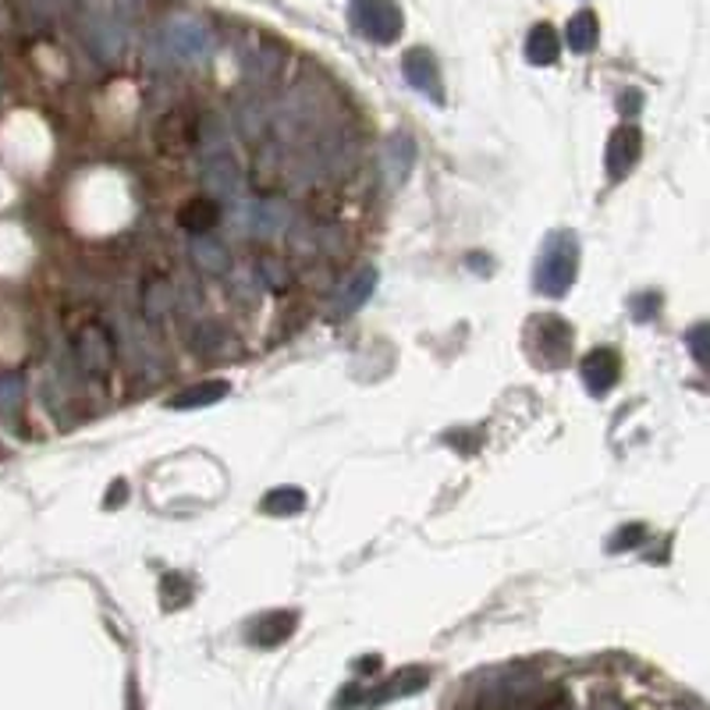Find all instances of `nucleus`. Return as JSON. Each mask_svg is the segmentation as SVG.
<instances>
[{"instance_id":"nucleus-1","label":"nucleus","mask_w":710,"mask_h":710,"mask_svg":"<svg viewBox=\"0 0 710 710\" xmlns=\"http://www.w3.org/2000/svg\"><path fill=\"white\" fill-rule=\"evenodd\" d=\"M217 50L213 28L196 14H167L146 39V64L156 71L206 64Z\"/></svg>"},{"instance_id":"nucleus-2","label":"nucleus","mask_w":710,"mask_h":710,"mask_svg":"<svg viewBox=\"0 0 710 710\" xmlns=\"http://www.w3.org/2000/svg\"><path fill=\"white\" fill-rule=\"evenodd\" d=\"M196 142H199V175H203L210 199H238L246 175H241V161L232 146L227 125L206 114L196 128Z\"/></svg>"},{"instance_id":"nucleus-3","label":"nucleus","mask_w":710,"mask_h":710,"mask_svg":"<svg viewBox=\"0 0 710 710\" xmlns=\"http://www.w3.org/2000/svg\"><path fill=\"white\" fill-rule=\"evenodd\" d=\"M579 274V241L572 232H551L544 249H540V260H536V292L540 295H551V298H561L568 288L576 284Z\"/></svg>"},{"instance_id":"nucleus-4","label":"nucleus","mask_w":710,"mask_h":710,"mask_svg":"<svg viewBox=\"0 0 710 710\" xmlns=\"http://www.w3.org/2000/svg\"><path fill=\"white\" fill-rule=\"evenodd\" d=\"M348 19L355 33L369 43H394L405 28L402 8L394 0H352Z\"/></svg>"},{"instance_id":"nucleus-5","label":"nucleus","mask_w":710,"mask_h":710,"mask_svg":"<svg viewBox=\"0 0 710 710\" xmlns=\"http://www.w3.org/2000/svg\"><path fill=\"white\" fill-rule=\"evenodd\" d=\"M82 39H85V47L93 50L96 61L114 64V61H118V57L125 54L128 19H121V14H114V11H85Z\"/></svg>"},{"instance_id":"nucleus-6","label":"nucleus","mask_w":710,"mask_h":710,"mask_svg":"<svg viewBox=\"0 0 710 710\" xmlns=\"http://www.w3.org/2000/svg\"><path fill=\"white\" fill-rule=\"evenodd\" d=\"M572 327H568L561 317H536L530 327V348L540 352V363L544 366H561L572 352Z\"/></svg>"},{"instance_id":"nucleus-7","label":"nucleus","mask_w":710,"mask_h":710,"mask_svg":"<svg viewBox=\"0 0 710 710\" xmlns=\"http://www.w3.org/2000/svg\"><path fill=\"white\" fill-rule=\"evenodd\" d=\"M75 359L85 374H107L114 366V338L104 323H85L75 334Z\"/></svg>"},{"instance_id":"nucleus-8","label":"nucleus","mask_w":710,"mask_h":710,"mask_svg":"<svg viewBox=\"0 0 710 710\" xmlns=\"http://www.w3.org/2000/svg\"><path fill=\"white\" fill-rule=\"evenodd\" d=\"M639 150H643V139H639V128L636 125H618L615 132L607 139V150H604V167H607V178L611 181H622L639 161Z\"/></svg>"},{"instance_id":"nucleus-9","label":"nucleus","mask_w":710,"mask_h":710,"mask_svg":"<svg viewBox=\"0 0 710 710\" xmlns=\"http://www.w3.org/2000/svg\"><path fill=\"white\" fill-rule=\"evenodd\" d=\"M241 224L252 238H277L288 232L292 224V210L281 203V199H256L241 213Z\"/></svg>"},{"instance_id":"nucleus-10","label":"nucleus","mask_w":710,"mask_h":710,"mask_svg":"<svg viewBox=\"0 0 710 710\" xmlns=\"http://www.w3.org/2000/svg\"><path fill=\"white\" fill-rule=\"evenodd\" d=\"M579 377H582V383H587V391H590L593 398L607 394V391L618 383V377H622V359H618V352L611 348V345L593 348L587 359H582Z\"/></svg>"},{"instance_id":"nucleus-11","label":"nucleus","mask_w":710,"mask_h":710,"mask_svg":"<svg viewBox=\"0 0 710 710\" xmlns=\"http://www.w3.org/2000/svg\"><path fill=\"white\" fill-rule=\"evenodd\" d=\"M402 71H405V79H409V85L416 93H423V96H430L434 104H440L445 99V82H440V68H437V57L430 54V50H409L405 57H402Z\"/></svg>"},{"instance_id":"nucleus-12","label":"nucleus","mask_w":710,"mask_h":710,"mask_svg":"<svg viewBox=\"0 0 710 710\" xmlns=\"http://www.w3.org/2000/svg\"><path fill=\"white\" fill-rule=\"evenodd\" d=\"M374 292H377V270L374 267H359L338 288V295H334V317H352L355 309H363L369 303V295H374Z\"/></svg>"},{"instance_id":"nucleus-13","label":"nucleus","mask_w":710,"mask_h":710,"mask_svg":"<svg viewBox=\"0 0 710 710\" xmlns=\"http://www.w3.org/2000/svg\"><path fill=\"white\" fill-rule=\"evenodd\" d=\"M281 68H284V50L277 47V43H252V47L241 54V71L252 79V82H274L281 75Z\"/></svg>"},{"instance_id":"nucleus-14","label":"nucleus","mask_w":710,"mask_h":710,"mask_svg":"<svg viewBox=\"0 0 710 710\" xmlns=\"http://www.w3.org/2000/svg\"><path fill=\"white\" fill-rule=\"evenodd\" d=\"M189 256H192V263L210 277H221V274L232 270V252H227L224 241L213 238V235H192Z\"/></svg>"},{"instance_id":"nucleus-15","label":"nucleus","mask_w":710,"mask_h":710,"mask_svg":"<svg viewBox=\"0 0 710 710\" xmlns=\"http://www.w3.org/2000/svg\"><path fill=\"white\" fill-rule=\"evenodd\" d=\"M178 224H181V232H189V235H210L213 227L221 224L217 199H210V196L189 199V203H185L181 213H178Z\"/></svg>"},{"instance_id":"nucleus-16","label":"nucleus","mask_w":710,"mask_h":710,"mask_svg":"<svg viewBox=\"0 0 710 710\" xmlns=\"http://www.w3.org/2000/svg\"><path fill=\"white\" fill-rule=\"evenodd\" d=\"M426 682H430V667H405V672H398L383 682L380 689L366 693V703H388V700H398V696H412V693H419Z\"/></svg>"},{"instance_id":"nucleus-17","label":"nucleus","mask_w":710,"mask_h":710,"mask_svg":"<svg viewBox=\"0 0 710 710\" xmlns=\"http://www.w3.org/2000/svg\"><path fill=\"white\" fill-rule=\"evenodd\" d=\"M232 394V383L224 380H203V383H192L178 394L167 398V409H178V412H189V409H206V405H217L221 398Z\"/></svg>"},{"instance_id":"nucleus-18","label":"nucleus","mask_w":710,"mask_h":710,"mask_svg":"<svg viewBox=\"0 0 710 710\" xmlns=\"http://www.w3.org/2000/svg\"><path fill=\"white\" fill-rule=\"evenodd\" d=\"M561 57V39L554 33V25L540 22L530 28V36H525V61L536 64V68H551L554 61Z\"/></svg>"},{"instance_id":"nucleus-19","label":"nucleus","mask_w":710,"mask_h":710,"mask_svg":"<svg viewBox=\"0 0 710 710\" xmlns=\"http://www.w3.org/2000/svg\"><path fill=\"white\" fill-rule=\"evenodd\" d=\"M412 164H416V142L409 135H391V142L383 146V178L391 185H402Z\"/></svg>"},{"instance_id":"nucleus-20","label":"nucleus","mask_w":710,"mask_h":710,"mask_svg":"<svg viewBox=\"0 0 710 710\" xmlns=\"http://www.w3.org/2000/svg\"><path fill=\"white\" fill-rule=\"evenodd\" d=\"M295 611H270L249 629V639L256 647H281L295 632Z\"/></svg>"},{"instance_id":"nucleus-21","label":"nucleus","mask_w":710,"mask_h":710,"mask_svg":"<svg viewBox=\"0 0 710 710\" xmlns=\"http://www.w3.org/2000/svg\"><path fill=\"white\" fill-rule=\"evenodd\" d=\"M596 36H601V25H596L593 11H579L565 25V43L572 54H590L596 47Z\"/></svg>"},{"instance_id":"nucleus-22","label":"nucleus","mask_w":710,"mask_h":710,"mask_svg":"<svg viewBox=\"0 0 710 710\" xmlns=\"http://www.w3.org/2000/svg\"><path fill=\"white\" fill-rule=\"evenodd\" d=\"M192 139H196L192 121L185 118V114H175V118H167V121L161 125V132H156V142H161V150H167V153H185V150L192 146Z\"/></svg>"},{"instance_id":"nucleus-23","label":"nucleus","mask_w":710,"mask_h":710,"mask_svg":"<svg viewBox=\"0 0 710 710\" xmlns=\"http://www.w3.org/2000/svg\"><path fill=\"white\" fill-rule=\"evenodd\" d=\"M306 508V494L298 487H277L263 497V511L267 516H295V511Z\"/></svg>"},{"instance_id":"nucleus-24","label":"nucleus","mask_w":710,"mask_h":710,"mask_svg":"<svg viewBox=\"0 0 710 710\" xmlns=\"http://www.w3.org/2000/svg\"><path fill=\"white\" fill-rule=\"evenodd\" d=\"M22 398H25V383L22 377L14 374H0V416H14L22 409Z\"/></svg>"},{"instance_id":"nucleus-25","label":"nucleus","mask_w":710,"mask_h":710,"mask_svg":"<svg viewBox=\"0 0 710 710\" xmlns=\"http://www.w3.org/2000/svg\"><path fill=\"white\" fill-rule=\"evenodd\" d=\"M256 274H260V281L267 284V288H288V284H292L288 263L274 260V256H263V260L256 263Z\"/></svg>"},{"instance_id":"nucleus-26","label":"nucleus","mask_w":710,"mask_h":710,"mask_svg":"<svg viewBox=\"0 0 710 710\" xmlns=\"http://www.w3.org/2000/svg\"><path fill=\"white\" fill-rule=\"evenodd\" d=\"M170 306H175V292H170L164 281H153L146 292V312L156 320V317H164Z\"/></svg>"},{"instance_id":"nucleus-27","label":"nucleus","mask_w":710,"mask_h":710,"mask_svg":"<svg viewBox=\"0 0 710 710\" xmlns=\"http://www.w3.org/2000/svg\"><path fill=\"white\" fill-rule=\"evenodd\" d=\"M686 345L693 352V359L700 363V366H707V323L689 327V331H686Z\"/></svg>"},{"instance_id":"nucleus-28","label":"nucleus","mask_w":710,"mask_h":710,"mask_svg":"<svg viewBox=\"0 0 710 710\" xmlns=\"http://www.w3.org/2000/svg\"><path fill=\"white\" fill-rule=\"evenodd\" d=\"M192 345H196L199 352L217 348V345H221V331H217V327H213L210 320H203V323H199L196 331H192Z\"/></svg>"},{"instance_id":"nucleus-29","label":"nucleus","mask_w":710,"mask_h":710,"mask_svg":"<svg viewBox=\"0 0 710 710\" xmlns=\"http://www.w3.org/2000/svg\"><path fill=\"white\" fill-rule=\"evenodd\" d=\"M661 306V298L658 295H643V298H632V309H636V317L639 320H650V312Z\"/></svg>"},{"instance_id":"nucleus-30","label":"nucleus","mask_w":710,"mask_h":710,"mask_svg":"<svg viewBox=\"0 0 710 710\" xmlns=\"http://www.w3.org/2000/svg\"><path fill=\"white\" fill-rule=\"evenodd\" d=\"M39 14H61L68 8V0H28Z\"/></svg>"}]
</instances>
